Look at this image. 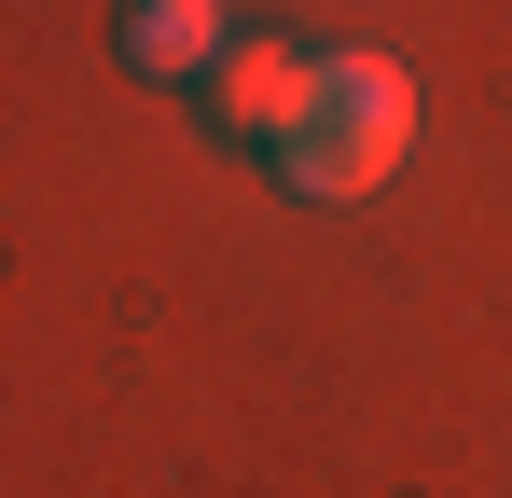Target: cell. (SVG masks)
<instances>
[{
	"mask_svg": "<svg viewBox=\"0 0 512 498\" xmlns=\"http://www.w3.org/2000/svg\"><path fill=\"white\" fill-rule=\"evenodd\" d=\"M194 83H208V125H222V139H263V153H277V139L305 125V83H319V56H291L277 28H236V42H222Z\"/></svg>",
	"mask_w": 512,
	"mask_h": 498,
	"instance_id": "cell-2",
	"label": "cell"
},
{
	"mask_svg": "<svg viewBox=\"0 0 512 498\" xmlns=\"http://www.w3.org/2000/svg\"><path fill=\"white\" fill-rule=\"evenodd\" d=\"M402 139H416V83L388 70V56H319L305 125L277 139V180H291L305 208H360V194L402 166Z\"/></svg>",
	"mask_w": 512,
	"mask_h": 498,
	"instance_id": "cell-1",
	"label": "cell"
},
{
	"mask_svg": "<svg viewBox=\"0 0 512 498\" xmlns=\"http://www.w3.org/2000/svg\"><path fill=\"white\" fill-rule=\"evenodd\" d=\"M125 70H153V83H180V70H208L222 56V0H125Z\"/></svg>",
	"mask_w": 512,
	"mask_h": 498,
	"instance_id": "cell-3",
	"label": "cell"
}]
</instances>
